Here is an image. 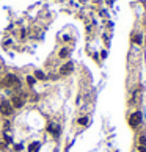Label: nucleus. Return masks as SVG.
I'll use <instances>...</instances> for the list:
<instances>
[{
  "instance_id": "1",
  "label": "nucleus",
  "mask_w": 146,
  "mask_h": 152,
  "mask_svg": "<svg viewBox=\"0 0 146 152\" xmlns=\"http://www.w3.org/2000/svg\"><path fill=\"white\" fill-rule=\"evenodd\" d=\"M2 83L5 85L6 88H16V89L21 88V80L17 79V75H16V74H6Z\"/></svg>"
},
{
  "instance_id": "2",
  "label": "nucleus",
  "mask_w": 146,
  "mask_h": 152,
  "mask_svg": "<svg viewBox=\"0 0 146 152\" xmlns=\"http://www.w3.org/2000/svg\"><path fill=\"white\" fill-rule=\"evenodd\" d=\"M13 113H14V108H13V105H11V102L8 99L0 100V115L8 118V116H13Z\"/></svg>"
},
{
  "instance_id": "3",
  "label": "nucleus",
  "mask_w": 146,
  "mask_h": 152,
  "mask_svg": "<svg viewBox=\"0 0 146 152\" xmlns=\"http://www.w3.org/2000/svg\"><path fill=\"white\" fill-rule=\"evenodd\" d=\"M47 132L51 133L53 138H58L60 133H61V127L58 122H55V121H51V122H47Z\"/></svg>"
},
{
  "instance_id": "4",
  "label": "nucleus",
  "mask_w": 146,
  "mask_h": 152,
  "mask_svg": "<svg viewBox=\"0 0 146 152\" xmlns=\"http://www.w3.org/2000/svg\"><path fill=\"white\" fill-rule=\"evenodd\" d=\"M140 124H141V111H134L129 116V126L132 129H137L140 127Z\"/></svg>"
},
{
  "instance_id": "5",
  "label": "nucleus",
  "mask_w": 146,
  "mask_h": 152,
  "mask_svg": "<svg viewBox=\"0 0 146 152\" xmlns=\"http://www.w3.org/2000/svg\"><path fill=\"white\" fill-rule=\"evenodd\" d=\"M74 63L72 61H68V63H64L63 66L60 68V75H63V77H66V75H71L72 72H74Z\"/></svg>"
},
{
  "instance_id": "6",
  "label": "nucleus",
  "mask_w": 146,
  "mask_h": 152,
  "mask_svg": "<svg viewBox=\"0 0 146 152\" xmlns=\"http://www.w3.org/2000/svg\"><path fill=\"white\" fill-rule=\"evenodd\" d=\"M10 102H11V105H13V108H22L25 105V97H22V96H13L10 99Z\"/></svg>"
},
{
  "instance_id": "7",
  "label": "nucleus",
  "mask_w": 146,
  "mask_h": 152,
  "mask_svg": "<svg viewBox=\"0 0 146 152\" xmlns=\"http://www.w3.org/2000/svg\"><path fill=\"white\" fill-rule=\"evenodd\" d=\"M39 147H41L39 141H32L28 144V147H27V151H28V152H38V151H39Z\"/></svg>"
},
{
  "instance_id": "8",
  "label": "nucleus",
  "mask_w": 146,
  "mask_h": 152,
  "mask_svg": "<svg viewBox=\"0 0 146 152\" xmlns=\"http://www.w3.org/2000/svg\"><path fill=\"white\" fill-rule=\"evenodd\" d=\"M132 42H134V44H138V46H140L141 42H143V35H141V33H134Z\"/></svg>"
},
{
  "instance_id": "9",
  "label": "nucleus",
  "mask_w": 146,
  "mask_h": 152,
  "mask_svg": "<svg viewBox=\"0 0 146 152\" xmlns=\"http://www.w3.org/2000/svg\"><path fill=\"white\" fill-rule=\"evenodd\" d=\"M35 79L36 80H47V75H46L41 69H36V71H35Z\"/></svg>"
},
{
  "instance_id": "10",
  "label": "nucleus",
  "mask_w": 146,
  "mask_h": 152,
  "mask_svg": "<svg viewBox=\"0 0 146 152\" xmlns=\"http://www.w3.org/2000/svg\"><path fill=\"white\" fill-rule=\"evenodd\" d=\"M69 55H71V50H69L68 47L60 49V52H58V57H60V58H68Z\"/></svg>"
},
{
  "instance_id": "11",
  "label": "nucleus",
  "mask_w": 146,
  "mask_h": 152,
  "mask_svg": "<svg viewBox=\"0 0 146 152\" xmlns=\"http://www.w3.org/2000/svg\"><path fill=\"white\" fill-rule=\"evenodd\" d=\"M88 122H90V119H88L86 116H83V118H79V119H77V124H79V126H88Z\"/></svg>"
},
{
  "instance_id": "12",
  "label": "nucleus",
  "mask_w": 146,
  "mask_h": 152,
  "mask_svg": "<svg viewBox=\"0 0 146 152\" xmlns=\"http://www.w3.org/2000/svg\"><path fill=\"white\" fill-rule=\"evenodd\" d=\"M3 140H5L6 144H13V143H14V138H13L10 133H5V135H3Z\"/></svg>"
},
{
  "instance_id": "13",
  "label": "nucleus",
  "mask_w": 146,
  "mask_h": 152,
  "mask_svg": "<svg viewBox=\"0 0 146 152\" xmlns=\"http://www.w3.org/2000/svg\"><path fill=\"white\" fill-rule=\"evenodd\" d=\"M138 146H146V135L138 136Z\"/></svg>"
},
{
  "instance_id": "14",
  "label": "nucleus",
  "mask_w": 146,
  "mask_h": 152,
  "mask_svg": "<svg viewBox=\"0 0 146 152\" xmlns=\"http://www.w3.org/2000/svg\"><path fill=\"white\" fill-rule=\"evenodd\" d=\"M27 83H28V86H33V85L36 83V79L32 75H27Z\"/></svg>"
},
{
  "instance_id": "15",
  "label": "nucleus",
  "mask_w": 146,
  "mask_h": 152,
  "mask_svg": "<svg viewBox=\"0 0 146 152\" xmlns=\"http://www.w3.org/2000/svg\"><path fill=\"white\" fill-rule=\"evenodd\" d=\"M22 149H24V146H22V144H16V146H14V151H16V152H21Z\"/></svg>"
},
{
  "instance_id": "16",
  "label": "nucleus",
  "mask_w": 146,
  "mask_h": 152,
  "mask_svg": "<svg viewBox=\"0 0 146 152\" xmlns=\"http://www.w3.org/2000/svg\"><path fill=\"white\" fill-rule=\"evenodd\" d=\"M138 152H146V146H138Z\"/></svg>"
}]
</instances>
